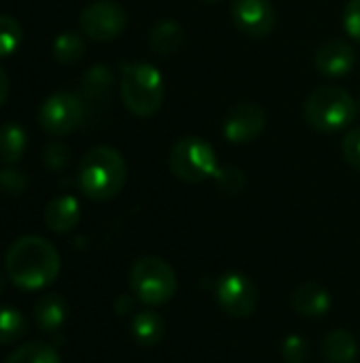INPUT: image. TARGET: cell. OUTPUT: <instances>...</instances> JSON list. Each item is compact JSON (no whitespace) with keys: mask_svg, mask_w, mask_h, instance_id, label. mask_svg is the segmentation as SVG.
<instances>
[{"mask_svg":"<svg viewBox=\"0 0 360 363\" xmlns=\"http://www.w3.org/2000/svg\"><path fill=\"white\" fill-rule=\"evenodd\" d=\"M4 270L15 287L36 291L59 277L62 257L47 238L21 236L6 249Z\"/></svg>","mask_w":360,"mask_h":363,"instance_id":"obj_1","label":"cell"},{"mask_svg":"<svg viewBox=\"0 0 360 363\" xmlns=\"http://www.w3.org/2000/svg\"><path fill=\"white\" fill-rule=\"evenodd\" d=\"M76 179L83 196L95 202H106L123 189L127 166L117 149L100 145L83 155Z\"/></svg>","mask_w":360,"mask_h":363,"instance_id":"obj_2","label":"cell"},{"mask_svg":"<svg viewBox=\"0 0 360 363\" xmlns=\"http://www.w3.org/2000/svg\"><path fill=\"white\" fill-rule=\"evenodd\" d=\"M166 83L161 72L149 62L121 64V100L136 117H151L161 108Z\"/></svg>","mask_w":360,"mask_h":363,"instance_id":"obj_3","label":"cell"},{"mask_svg":"<svg viewBox=\"0 0 360 363\" xmlns=\"http://www.w3.org/2000/svg\"><path fill=\"white\" fill-rule=\"evenodd\" d=\"M356 100L350 91L337 85H323L316 87L303 106L306 121L323 134H335L348 128L356 117Z\"/></svg>","mask_w":360,"mask_h":363,"instance_id":"obj_4","label":"cell"},{"mask_svg":"<svg viewBox=\"0 0 360 363\" xmlns=\"http://www.w3.org/2000/svg\"><path fill=\"white\" fill-rule=\"evenodd\" d=\"M168 166L176 179L191 185L214 179L216 170L221 168L214 147L199 136H182L176 140L170 149Z\"/></svg>","mask_w":360,"mask_h":363,"instance_id":"obj_5","label":"cell"},{"mask_svg":"<svg viewBox=\"0 0 360 363\" xmlns=\"http://www.w3.org/2000/svg\"><path fill=\"white\" fill-rule=\"evenodd\" d=\"M129 287L142 304L161 306L176 294V272L159 257H142L129 270Z\"/></svg>","mask_w":360,"mask_h":363,"instance_id":"obj_6","label":"cell"},{"mask_svg":"<svg viewBox=\"0 0 360 363\" xmlns=\"http://www.w3.org/2000/svg\"><path fill=\"white\" fill-rule=\"evenodd\" d=\"M83 100L70 91L49 96L38 111V125L51 136H66L83 121Z\"/></svg>","mask_w":360,"mask_h":363,"instance_id":"obj_7","label":"cell"},{"mask_svg":"<svg viewBox=\"0 0 360 363\" xmlns=\"http://www.w3.org/2000/svg\"><path fill=\"white\" fill-rule=\"evenodd\" d=\"M216 302L233 319H246L257 311L259 291L242 272H227L216 283Z\"/></svg>","mask_w":360,"mask_h":363,"instance_id":"obj_8","label":"cell"},{"mask_svg":"<svg viewBox=\"0 0 360 363\" xmlns=\"http://www.w3.org/2000/svg\"><path fill=\"white\" fill-rule=\"evenodd\" d=\"M79 23L85 36H89L91 40L106 43V40L117 38L123 32L127 17L121 4L112 0H98V2L87 4L81 11Z\"/></svg>","mask_w":360,"mask_h":363,"instance_id":"obj_9","label":"cell"},{"mask_svg":"<svg viewBox=\"0 0 360 363\" xmlns=\"http://www.w3.org/2000/svg\"><path fill=\"white\" fill-rule=\"evenodd\" d=\"M267 115L255 102L236 104L223 119V134L229 143L244 145L259 138L265 130Z\"/></svg>","mask_w":360,"mask_h":363,"instance_id":"obj_10","label":"cell"},{"mask_svg":"<svg viewBox=\"0 0 360 363\" xmlns=\"http://www.w3.org/2000/svg\"><path fill=\"white\" fill-rule=\"evenodd\" d=\"M231 17L236 28L250 38H265L276 26V9L269 0H236Z\"/></svg>","mask_w":360,"mask_h":363,"instance_id":"obj_11","label":"cell"},{"mask_svg":"<svg viewBox=\"0 0 360 363\" xmlns=\"http://www.w3.org/2000/svg\"><path fill=\"white\" fill-rule=\"evenodd\" d=\"M316 68L327 77H344L356 64V51L342 38H331L316 49Z\"/></svg>","mask_w":360,"mask_h":363,"instance_id":"obj_12","label":"cell"},{"mask_svg":"<svg viewBox=\"0 0 360 363\" xmlns=\"http://www.w3.org/2000/svg\"><path fill=\"white\" fill-rule=\"evenodd\" d=\"M291 306L301 317L320 319L331 311V294L323 285H318L314 281H306L293 291Z\"/></svg>","mask_w":360,"mask_h":363,"instance_id":"obj_13","label":"cell"},{"mask_svg":"<svg viewBox=\"0 0 360 363\" xmlns=\"http://www.w3.org/2000/svg\"><path fill=\"white\" fill-rule=\"evenodd\" d=\"M45 225L55 232V234H66L70 230L76 228L79 219H81V206L79 200L74 196H59L53 198L47 208H45Z\"/></svg>","mask_w":360,"mask_h":363,"instance_id":"obj_14","label":"cell"},{"mask_svg":"<svg viewBox=\"0 0 360 363\" xmlns=\"http://www.w3.org/2000/svg\"><path fill=\"white\" fill-rule=\"evenodd\" d=\"M323 355L327 363H356L359 342L348 330H333L323 342Z\"/></svg>","mask_w":360,"mask_h":363,"instance_id":"obj_15","label":"cell"},{"mask_svg":"<svg viewBox=\"0 0 360 363\" xmlns=\"http://www.w3.org/2000/svg\"><path fill=\"white\" fill-rule=\"evenodd\" d=\"M66 315H68V306H66V302H64L62 296L49 294V296H42V298L34 304V319H36V325H38V330H42V332H47V334L57 332V330L64 325Z\"/></svg>","mask_w":360,"mask_h":363,"instance_id":"obj_16","label":"cell"},{"mask_svg":"<svg viewBox=\"0 0 360 363\" xmlns=\"http://www.w3.org/2000/svg\"><path fill=\"white\" fill-rule=\"evenodd\" d=\"M163 334H166V323L157 313L142 311V313L134 315V319H132V336L140 347H144V349L157 347L163 340Z\"/></svg>","mask_w":360,"mask_h":363,"instance_id":"obj_17","label":"cell"},{"mask_svg":"<svg viewBox=\"0 0 360 363\" xmlns=\"http://www.w3.org/2000/svg\"><path fill=\"white\" fill-rule=\"evenodd\" d=\"M28 147V134L19 123L6 121L0 125V162L15 164L23 157Z\"/></svg>","mask_w":360,"mask_h":363,"instance_id":"obj_18","label":"cell"},{"mask_svg":"<svg viewBox=\"0 0 360 363\" xmlns=\"http://www.w3.org/2000/svg\"><path fill=\"white\" fill-rule=\"evenodd\" d=\"M151 47L161 53V55H170L176 53L182 43H185V30L176 23V21H159L153 30H151V38H149Z\"/></svg>","mask_w":360,"mask_h":363,"instance_id":"obj_19","label":"cell"},{"mask_svg":"<svg viewBox=\"0 0 360 363\" xmlns=\"http://www.w3.org/2000/svg\"><path fill=\"white\" fill-rule=\"evenodd\" d=\"M4 363H62L59 353L45 342H28L15 349Z\"/></svg>","mask_w":360,"mask_h":363,"instance_id":"obj_20","label":"cell"},{"mask_svg":"<svg viewBox=\"0 0 360 363\" xmlns=\"http://www.w3.org/2000/svg\"><path fill=\"white\" fill-rule=\"evenodd\" d=\"M85 43L74 32H64L53 40V55L59 64H74L83 57Z\"/></svg>","mask_w":360,"mask_h":363,"instance_id":"obj_21","label":"cell"},{"mask_svg":"<svg viewBox=\"0 0 360 363\" xmlns=\"http://www.w3.org/2000/svg\"><path fill=\"white\" fill-rule=\"evenodd\" d=\"M28 330L25 317L17 308L0 306V345H11L19 340Z\"/></svg>","mask_w":360,"mask_h":363,"instance_id":"obj_22","label":"cell"},{"mask_svg":"<svg viewBox=\"0 0 360 363\" xmlns=\"http://www.w3.org/2000/svg\"><path fill=\"white\" fill-rule=\"evenodd\" d=\"M21 40H23V30L19 21L11 15H0V57L15 53Z\"/></svg>","mask_w":360,"mask_h":363,"instance_id":"obj_23","label":"cell"},{"mask_svg":"<svg viewBox=\"0 0 360 363\" xmlns=\"http://www.w3.org/2000/svg\"><path fill=\"white\" fill-rule=\"evenodd\" d=\"M214 181H216L219 189L225 191V194H229V196L240 194L242 187H244V174L236 166H221L216 170V174H214Z\"/></svg>","mask_w":360,"mask_h":363,"instance_id":"obj_24","label":"cell"},{"mask_svg":"<svg viewBox=\"0 0 360 363\" xmlns=\"http://www.w3.org/2000/svg\"><path fill=\"white\" fill-rule=\"evenodd\" d=\"M110 83H112L110 70H108L106 66H102V64L91 66V70H89V72L85 74V79H83V87H85V91H87L89 96H100V94H104V91L110 87Z\"/></svg>","mask_w":360,"mask_h":363,"instance_id":"obj_25","label":"cell"},{"mask_svg":"<svg viewBox=\"0 0 360 363\" xmlns=\"http://www.w3.org/2000/svg\"><path fill=\"white\" fill-rule=\"evenodd\" d=\"M308 353H310V347H308V340L303 336H286L284 342H282V359L284 363H303L308 359Z\"/></svg>","mask_w":360,"mask_h":363,"instance_id":"obj_26","label":"cell"},{"mask_svg":"<svg viewBox=\"0 0 360 363\" xmlns=\"http://www.w3.org/2000/svg\"><path fill=\"white\" fill-rule=\"evenodd\" d=\"M342 155L348 162V166H352L354 170L360 172V128H354L352 132H348L342 140Z\"/></svg>","mask_w":360,"mask_h":363,"instance_id":"obj_27","label":"cell"},{"mask_svg":"<svg viewBox=\"0 0 360 363\" xmlns=\"http://www.w3.org/2000/svg\"><path fill=\"white\" fill-rule=\"evenodd\" d=\"M25 189V177L19 170L6 168L0 172V191L6 196H19Z\"/></svg>","mask_w":360,"mask_h":363,"instance_id":"obj_28","label":"cell"},{"mask_svg":"<svg viewBox=\"0 0 360 363\" xmlns=\"http://www.w3.org/2000/svg\"><path fill=\"white\" fill-rule=\"evenodd\" d=\"M344 30L348 36H352L354 40L360 43V0H350L344 9V17H342Z\"/></svg>","mask_w":360,"mask_h":363,"instance_id":"obj_29","label":"cell"},{"mask_svg":"<svg viewBox=\"0 0 360 363\" xmlns=\"http://www.w3.org/2000/svg\"><path fill=\"white\" fill-rule=\"evenodd\" d=\"M42 160L51 170H59L68 164V149L62 143H51V145H47Z\"/></svg>","mask_w":360,"mask_h":363,"instance_id":"obj_30","label":"cell"},{"mask_svg":"<svg viewBox=\"0 0 360 363\" xmlns=\"http://www.w3.org/2000/svg\"><path fill=\"white\" fill-rule=\"evenodd\" d=\"M8 91H11V85H8V77H6V72L0 68V106L6 102V98H8Z\"/></svg>","mask_w":360,"mask_h":363,"instance_id":"obj_31","label":"cell"},{"mask_svg":"<svg viewBox=\"0 0 360 363\" xmlns=\"http://www.w3.org/2000/svg\"><path fill=\"white\" fill-rule=\"evenodd\" d=\"M2 291H4V279L0 277V296H2Z\"/></svg>","mask_w":360,"mask_h":363,"instance_id":"obj_32","label":"cell"},{"mask_svg":"<svg viewBox=\"0 0 360 363\" xmlns=\"http://www.w3.org/2000/svg\"><path fill=\"white\" fill-rule=\"evenodd\" d=\"M204 2H219V0H204Z\"/></svg>","mask_w":360,"mask_h":363,"instance_id":"obj_33","label":"cell"}]
</instances>
